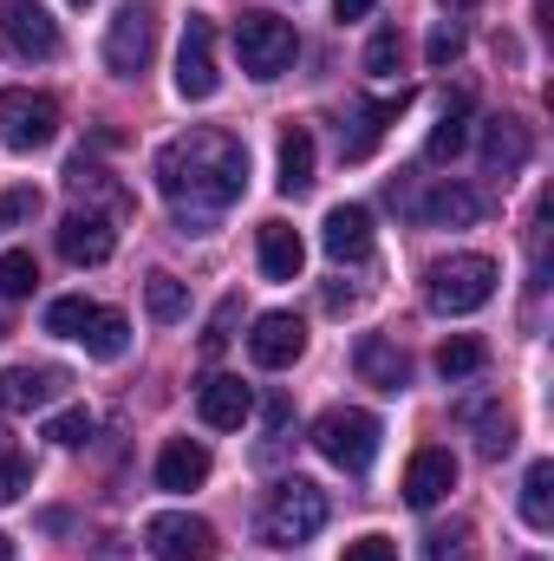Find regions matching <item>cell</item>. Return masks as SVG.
<instances>
[{
  "label": "cell",
  "mask_w": 554,
  "mask_h": 561,
  "mask_svg": "<svg viewBox=\"0 0 554 561\" xmlns=\"http://www.w3.org/2000/svg\"><path fill=\"white\" fill-rule=\"evenodd\" d=\"M72 7H85V0H72Z\"/></svg>",
  "instance_id": "ee69618b"
},
{
  "label": "cell",
  "mask_w": 554,
  "mask_h": 561,
  "mask_svg": "<svg viewBox=\"0 0 554 561\" xmlns=\"http://www.w3.org/2000/svg\"><path fill=\"white\" fill-rule=\"evenodd\" d=\"M209 483V450L196 444V437H170L163 450H157V490H203Z\"/></svg>",
  "instance_id": "ffe728a7"
},
{
  "label": "cell",
  "mask_w": 554,
  "mask_h": 561,
  "mask_svg": "<svg viewBox=\"0 0 554 561\" xmlns=\"http://www.w3.org/2000/svg\"><path fill=\"white\" fill-rule=\"evenodd\" d=\"M424 561H476V542H470V523L430 529V536H424Z\"/></svg>",
  "instance_id": "d6a6232c"
},
{
  "label": "cell",
  "mask_w": 554,
  "mask_h": 561,
  "mask_svg": "<svg viewBox=\"0 0 554 561\" xmlns=\"http://www.w3.org/2000/svg\"><path fill=\"white\" fill-rule=\"evenodd\" d=\"M529 150H535V138H529V125L522 118H483V170L489 176H516L522 163H529Z\"/></svg>",
  "instance_id": "d6986e66"
},
{
  "label": "cell",
  "mask_w": 554,
  "mask_h": 561,
  "mask_svg": "<svg viewBox=\"0 0 554 561\" xmlns=\"http://www.w3.org/2000/svg\"><path fill=\"white\" fill-rule=\"evenodd\" d=\"M379 437H385L379 419L359 412V405H333V412H320V424H313V450H320L333 470H346V477H366V470H372Z\"/></svg>",
  "instance_id": "277c9868"
},
{
  "label": "cell",
  "mask_w": 554,
  "mask_h": 561,
  "mask_svg": "<svg viewBox=\"0 0 554 561\" xmlns=\"http://www.w3.org/2000/svg\"><path fill=\"white\" fill-rule=\"evenodd\" d=\"M326 529V490L307 477H280L262 503V542L268 549H300Z\"/></svg>",
  "instance_id": "7a4b0ae2"
},
{
  "label": "cell",
  "mask_w": 554,
  "mask_h": 561,
  "mask_svg": "<svg viewBox=\"0 0 554 561\" xmlns=\"http://www.w3.org/2000/svg\"><path fill=\"white\" fill-rule=\"evenodd\" d=\"M0 561H13V542H7V536H0Z\"/></svg>",
  "instance_id": "b9f144b4"
},
{
  "label": "cell",
  "mask_w": 554,
  "mask_h": 561,
  "mask_svg": "<svg viewBox=\"0 0 554 561\" xmlns=\"http://www.w3.org/2000/svg\"><path fill=\"white\" fill-rule=\"evenodd\" d=\"M150 53H157V7L150 0H125L112 13V26H105V66H112V79H138L143 66H150Z\"/></svg>",
  "instance_id": "52a82bcc"
},
{
  "label": "cell",
  "mask_w": 554,
  "mask_h": 561,
  "mask_svg": "<svg viewBox=\"0 0 554 561\" xmlns=\"http://www.w3.org/2000/svg\"><path fill=\"white\" fill-rule=\"evenodd\" d=\"M450 490H457V457L443 444H424L412 457V470H405V503L412 510H437Z\"/></svg>",
  "instance_id": "2e32d148"
},
{
  "label": "cell",
  "mask_w": 554,
  "mask_h": 561,
  "mask_svg": "<svg viewBox=\"0 0 554 561\" xmlns=\"http://www.w3.org/2000/svg\"><path fill=\"white\" fill-rule=\"evenodd\" d=\"M66 392L59 366H7L0 373V412H46Z\"/></svg>",
  "instance_id": "9a60e30c"
},
{
  "label": "cell",
  "mask_w": 554,
  "mask_h": 561,
  "mask_svg": "<svg viewBox=\"0 0 554 561\" xmlns=\"http://www.w3.org/2000/svg\"><path fill=\"white\" fill-rule=\"evenodd\" d=\"M457 419L476 431V450L483 457H509V444H516V424L503 405H457Z\"/></svg>",
  "instance_id": "603a6c76"
},
{
  "label": "cell",
  "mask_w": 554,
  "mask_h": 561,
  "mask_svg": "<svg viewBox=\"0 0 554 561\" xmlns=\"http://www.w3.org/2000/svg\"><path fill=\"white\" fill-rule=\"evenodd\" d=\"M463 144H470V99L457 92V99L443 105V118H437V131H430V144H424V157H430V163H443V157H457Z\"/></svg>",
  "instance_id": "4316f807"
},
{
  "label": "cell",
  "mask_w": 554,
  "mask_h": 561,
  "mask_svg": "<svg viewBox=\"0 0 554 561\" xmlns=\"http://www.w3.org/2000/svg\"><path fill=\"white\" fill-rule=\"evenodd\" d=\"M59 138V105L33 85H7L0 92V144L7 150H46Z\"/></svg>",
  "instance_id": "ba28073f"
},
{
  "label": "cell",
  "mask_w": 554,
  "mask_h": 561,
  "mask_svg": "<svg viewBox=\"0 0 554 561\" xmlns=\"http://www.w3.org/2000/svg\"><path fill=\"white\" fill-rule=\"evenodd\" d=\"M26 483H33V463H26L13 444H0V510H7V503L26 490Z\"/></svg>",
  "instance_id": "8d00e7d4"
},
{
  "label": "cell",
  "mask_w": 554,
  "mask_h": 561,
  "mask_svg": "<svg viewBox=\"0 0 554 561\" xmlns=\"http://www.w3.org/2000/svg\"><path fill=\"white\" fill-rule=\"evenodd\" d=\"M92 431H99V419H92L85 405H66V412H53V419H46V437H53L59 450H79Z\"/></svg>",
  "instance_id": "1f68e13d"
},
{
  "label": "cell",
  "mask_w": 554,
  "mask_h": 561,
  "mask_svg": "<svg viewBox=\"0 0 554 561\" xmlns=\"http://www.w3.org/2000/svg\"><path fill=\"white\" fill-rule=\"evenodd\" d=\"M489 294H496V262L489 255H443V262L424 268V300L443 320H463V313L489 307Z\"/></svg>",
  "instance_id": "3957f363"
},
{
  "label": "cell",
  "mask_w": 554,
  "mask_h": 561,
  "mask_svg": "<svg viewBox=\"0 0 554 561\" xmlns=\"http://www.w3.org/2000/svg\"><path fill=\"white\" fill-rule=\"evenodd\" d=\"M0 33L20 59H59V20L39 0H0Z\"/></svg>",
  "instance_id": "8fae6325"
},
{
  "label": "cell",
  "mask_w": 554,
  "mask_h": 561,
  "mask_svg": "<svg viewBox=\"0 0 554 561\" xmlns=\"http://www.w3.org/2000/svg\"><path fill=\"white\" fill-rule=\"evenodd\" d=\"M522 523L535 536L554 529V463H529V477H522Z\"/></svg>",
  "instance_id": "d4e9b609"
},
{
  "label": "cell",
  "mask_w": 554,
  "mask_h": 561,
  "mask_svg": "<svg viewBox=\"0 0 554 561\" xmlns=\"http://www.w3.org/2000/svg\"><path fill=\"white\" fill-rule=\"evenodd\" d=\"M333 13H339V20H366V13H372V0H333Z\"/></svg>",
  "instance_id": "ab89813d"
},
{
  "label": "cell",
  "mask_w": 554,
  "mask_h": 561,
  "mask_svg": "<svg viewBox=\"0 0 554 561\" xmlns=\"http://www.w3.org/2000/svg\"><path fill=\"white\" fill-rule=\"evenodd\" d=\"M339 561H399V549H392L385 536H359V542H346Z\"/></svg>",
  "instance_id": "f35d334b"
},
{
  "label": "cell",
  "mask_w": 554,
  "mask_h": 561,
  "mask_svg": "<svg viewBox=\"0 0 554 561\" xmlns=\"http://www.w3.org/2000/svg\"><path fill=\"white\" fill-rule=\"evenodd\" d=\"M457 53H463V26H450V20H443V26L430 33V46H424V59H430V66H450Z\"/></svg>",
  "instance_id": "74e56055"
},
{
  "label": "cell",
  "mask_w": 554,
  "mask_h": 561,
  "mask_svg": "<svg viewBox=\"0 0 554 561\" xmlns=\"http://www.w3.org/2000/svg\"><path fill=\"white\" fill-rule=\"evenodd\" d=\"M143 549L157 561H216V529L189 510H163L143 523Z\"/></svg>",
  "instance_id": "9c48e42d"
},
{
  "label": "cell",
  "mask_w": 554,
  "mask_h": 561,
  "mask_svg": "<svg viewBox=\"0 0 554 561\" xmlns=\"http://www.w3.org/2000/svg\"><path fill=\"white\" fill-rule=\"evenodd\" d=\"M280 196H307L313 190V131L307 125H287L280 131Z\"/></svg>",
  "instance_id": "7402d4cb"
},
{
  "label": "cell",
  "mask_w": 554,
  "mask_h": 561,
  "mask_svg": "<svg viewBox=\"0 0 554 561\" xmlns=\"http://www.w3.org/2000/svg\"><path fill=\"white\" fill-rule=\"evenodd\" d=\"M353 373H359L372 392H405V386H412V359H405L399 340H385V333H359V346H353Z\"/></svg>",
  "instance_id": "5bb4252c"
},
{
  "label": "cell",
  "mask_w": 554,
  "mask_h": 561,
  "mask_svg": "<svg viewBox=\"0 0 554 561\" xmlns=\"http://www.w3.org/2000/svg\"><path fill=\"white\" fill-rule=\"evenodd\" d=\"M79 340H85V353H92V359H125L131 327H125V313H118V307H99V313H92V327H85Z\"/></svg>",
  "instance_id": "484cf974"
},
{
  "label": "cell",
  "mask_w": 554,
  "mask_h": 561,
  "mask_svg": "<svg viewBox=\"0 0 554 561\" xmlns=\"http://www.w3.org/2000/svg\"><path fill=\"white\" fill-rule=\"evenodd\" d=\"M33 287H39V262L26 249H7L0 255V300H26Z\"/></svg>",
  "instance_id": "4dcf8cb0"
},
{
  "label": "cell",
  "mask_w": 554,
  "mask_h": 561,
  "mask_svg": "<svg viewBox=\"0 0 554 561\" xmlns=\"http://www.w3.org/2000/svg\"><path fill=\"white\" fill-rule=\"evenodd\" d=\"M443 7H450V13H463V7H476V0H443Z\"/></svg>",
  "instance_id": "60d3db41"
},
{
  "label": "cell",
  "mask_w": 554,
  "mask_h": 561,
  "mask_svg": "<svg viewBox=\"0 0 554 561\" xmlns=\"http://www.w3.org/2000/svg\"><path fill=\"white\" fill-rule=\"evenodd\" d=\"M112 249H118L112 216H99V209H72V216L59 222V255H66L72 268H99V262H112Z\"/></svg>",
  "instance_id": "4fadbf2b"
},
{
  "label": "cell",
  "mask_w": 554,
  "mask_h": 561,
  "mask_svg": "<svg viewBox=\"0 0 554 561\" xmlns=\"http://www.w3.org/2000/svg\"><path fill=\"white\" fill-rule=\"evenodd\" d=\"M143 307H150V320H163V327H170V320H183V313H189V294H183V280H176V275H150V280H143Z\"/></svg>",
  "instance_id": "f546056e"
},
{
  "label": "cell",
  "mask_w": 554,
  "mask_h": 561,
  "mask_svg": "<svg viewBox=\"0 0 554 561\" xmlns=\"http://www.w3.org/2000/svg\"><path fill=\"white\" fill-rule=\"evenodd\" d=\"M235 53H242V72L249 79H280L293 66L300 39H293V26L275 20V13H242L235 20Z\"/></svg>",
  "instance_id": "8992f818"
},
{
  "label": "cell",
  "mask_w": 554,
  "mask_h": 561,
  "mask_svg": "<svg viewBox=\"0 0 554 561\" xmlns=\"http://www.w3.org/2000/svg\"><path fill=\"white\" fill-rule=\"evenodd\" d=\"M66 190H72V196H112V209H125V196H118V190L105 183V170H99V163H85V157H72V163H66Z\"/></svg>",
  "instance_id": "836d02e7"
},
{
  "label": "cell",
  "mask_w": 554,
  "mask_h": 561,
  "mask_svg": "<svg viewBox=\"0 0 554 561\" xmlns=\"http://www.w3.org/2000/svg\"><path fill=\"white\" fill-rule=\"evenodd\" d=\"M320 242H326L333 262H366V255H372V209H366V203H339V209H326Z\"/></svg>",
  "instance_id": "e0dca14e"
},
{
  "label": "cell",
  "mask_w": 554,
  "mask_h": 561,
  "mask_svg": "<svg viewBox=\"0 0 554 561\" xmlns=\"http://www.w3.org/2000/svg\"><path fill=\"white\" fill-rule=\"evenodd\" d=\"M300 353H307V320H300V313H262V320H255L249 359H255L262 373H287Z\"/></svg>",
  "instance_id": "7c38bea8"
},
{
  "label": "cell",
  "mask_w": 554,
  "mask_h": 561,
  "mask_svg": "<svg viewBox=\"0 0 554 561\" xmlns=\"http://www.w3.org/2000/svg\"><path fill=\"white\" fill-rule=\"evenodd\" d=\"M399 59H405L399 26H379V33H372V46H366V72H372V79H385V72H399Z\"/></svg>",
  "instance_id": "e575fe53"
},
{
  "label": "cell",
  "mask_w": 554,
  "mask_h": 561,
  "mask_svg": "<svg viewBox=\"0 0 554 561\" xmlns=\"http://www.w3.org/2000/svg\"><path fill=\"white\" fill-rule=\"evenodd\" d=\"M392 203L424 222V229H470L476 216H483V196L470 190V183H450V176H437L430 190H412V183H392Z\"/></svg>",
  "instance_id": "5b68a950"
},
{
  "label": "cell",
  "mask_w": 554,
  "mask_h": 561,
  "mask_svg": "<svg viewBox=\"0 0 554 561\" xmlns=\"http://www.w3.org/2000/svg\"><path fill=\"white\" fill-rule=\"evenodd\" d=\"M0 444H7V431H0Z\"/></svg>",
  "instance_id": "7bdbcfd3"
},
{
  "label": "cell",
  "mask_w": 554,
  "mask_h": 561,
  "mask_svg": "<svg viewBox=\"0 0 554 561\" xmlns=\"http://www.w3.org/2000/svg\"><path fill=\"white\" fill-rule=\"evenodd\" d=\"M255 249H262V275L268 280H300V268H307V242H300V229L280 222V216L255 229Z\"/></svg>",
  "instance_id": "44dd1931"
},
{
  "label": "cell",
  "mask_w": 554,
  "mask_h": 561,
  "mask_svg": "<svg viewBox=\"0 0 554 561\" xmlns=\"http://www.w3.org/2000/svg\"><path fill=\"white\" fill-rule=\"evenodd\" d=\"M196 412H203V424H209V431H242V424H249V412H255V392H249L242 379L216 373V379H203Z\"/></svg>",
  "instance_id": "ac0fdd59"
},
{
  "label": "cell",
  "mask_w": 554,
  "mask_h": 561,
  "mask_svg": "<svg viewBox=\"0 0 554 561\" xmlns=\"http://www.w3.org/2000/svg\"><path fill=\"white\" fill-rule=\"evenodd\" d=\"M483 366H489V346L470 340V333H457V340L437 346V373H443V386H463V379H476Z\"/></svg>",
  "instance_id": "cb8c5ba5"
},
{
  "label": "cell",
  "mask_w": 554,
  "mask_h": 561,
  "mask_svg": "<svg viewBox=\"0 0 554 561\" xmlns=\"http://www.w3.org/2000/svg\"><path fill=\"white\" fill-rule=\"evenodd\" d=\"M157 190L170 196L183 229H209L249 190V144L229 131H183L157 150Z\"/></svg>",
  "instance_id": "6da1fadb"
},
{
  "label": "cell",
  "mask_w": 554,
  "mask_h": 561,
  "mask_svg": "<svg viewBox=\"0 0 554 561\" xmlns=\"http://www.w3.org/2000/svg\"><path fill=\"white\" fill-rule=\"evenodd\" d=\"M399 112H405V92H399V99H385V105H359V131H353V138H339V150H346V157H372V144L385 138V125H392Z\"/></svg>",
  "instance_id": "83f0119b"
},
{
  "label": "cell",
  "mask_w": 554,
  "mask_h": 561,
  "mask_svg": "<svg viewBox=\"0 0 554 561\" xmlns=\"http://www.w3.org/2000/svg\"><path fill=\"white\" fill-rule=\"evenodd\" d=\"M216 85H222V72H216V26L203 13H189L183 20V46H176V92L189 105H203V99H216Z\"/></svg>",
  "instance_id": "30bf717a"
},
{
  "label": "cell",
  "mask_w": 554,
  "mask_h": 561,
  "mask_svg": "<svg viewBox=\"0 0 554 561\" xmlns=\"http://www.w3.org/2000/svg\"><path fill=\"white\" fill-rule=\"evenodd\" d=\"M39 216V190L33 183H13L7 196H0V229H20V222H33Z\"/></svg>",
  "instance_id": "d590c367"
},
{
  "label": "cell",
  "mask_w": 554,
  "mask_h": 561,
  "mask_svg": "<svg viewBox=\"0 0 554 561\" xmlns=\"http://www.w3.org/2000/svg\"><path fill=\"white\" fill-rule=\"evenodd\" d=\"M92 313H99V300H85V294H59V300L46 307V333H53V340H79V333L92 327Z\"/></svg>",
  "instance_id": "f1b7e54d"
}]
</instances>
